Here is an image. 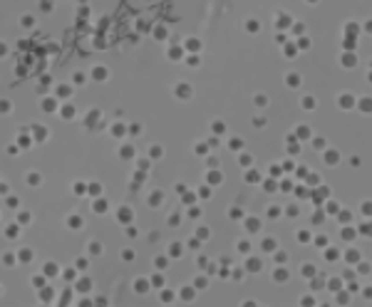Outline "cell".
Masks as SVG:
<instances>
[{
  "label": "cell",
  "instance_id": "3957f363",
  "mask_svg": "<svg viewBox=\"0 0 372 307\" xmlns=\"http://www.w3.org/2000/svg\"><path fill=\"white\" fill-rule=\"evenodd\" d=\"M340 102H342V107H352V97H342Z\"/></svg>",
  "mask_w": 372,
  "mask_h": 307
},
{
  "label": "cell",
  "instance_id": "5b68a950",
  "mask_svg": "<svg viewBox=\"0 0 372 307\" xmlns=\"http://www.w3.org/2000/svg\"><path fill=\"white\" fill-rule=\"evenodd\" d=\"M313 302H315L313 297H303V307H313Z\"/></svg>",
  "mask_w": 372,
  "mask_h": 307
},
{
  "label": "cell",
  "instance_id": "7a4b0ae2",
  "mask_svg": "<svg viewBox=\"0 0 372 307\" xmlns=\"http://www.w3.org/2000/svg\"><path fill=\"white\" fill-rule=\"evenodd\" d=\"M303 107H305V109H313L315 104H313V99H308V97H305V99H303Z\"/></svg>",
  "mask_w": 372,
  "mask_h": 307
},
{
  "label": "cell",
  "instance_id": "277c9868",
  "mask_svg": "<svg viewBox=\"0 0 372 307\" xmlns=\"http://www.w3.org/2000/svg\"><path fill=\"white\" fill-rule=\"evenodd\" d=\"M362 109H367V111L372 109V99H362Z\"/></svg>",
  "mask_w": 372,
  "mask_h": 307
},
{
  "label": "cell",
  "instance_id": "6da1fadb",
  "mask_svg": "<svg viewBox=\"0 0 372 307\" xmlns=\"http://www.w3.org/2000/svg\"><path fill=\"white\" fill-rule=\"evenodd\" d=\"M275 248V240H263V250H273Z\"/></svg>",
  "mask_w": 372,
  "mask_h": 307
}]
</instances>
